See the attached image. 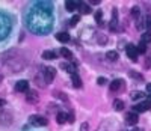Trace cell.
Returning a JSON list of instances; mask_svg holds the SVG:
<instances>
[{
  "mask_svg": "<svg viewBox=\"0 0 151 131\" xmlns=\"http://www.w3.org/2000/svg\"><path fill=\"white\" fill-rule=\"evenodd\" d=\"M29 27L35 30V33H47V30L52 27V18L48 12L38 8V12H32L29 15Z\"/></svg>",
  "mask_w": 151,
  "mask_h": 131,
  "instance_id": "cell-1",
  "label": "cell"
},
{
  "mask_svg": "<svg viewBox=\"0 0 151 131\" xmlns=\"http://www.w3.org/2000/svg\"><path fill=\"white\" fill-rule=\"evenodd\" d=\"M9 29H11V24H9L8 17H5L3 14H0V39L8 35Z\"/></svg>",
  "mask_w": 151,
  "mask_h": 131,
  "instance_id": "cell-2",
  "label": "cell"
},
{
  "mask_svg": "<svg viewBox=\"0 0 151 131\" xmlns=\"http://www.w3.org/2000/svg\"><path fill=\"white\" fill-rule=\"evenodd\" d=\"M42 74H44V78H45V82H47V84L48 83H52L53 80H55V77H56V69L55 68H52V67H42Z\"/></svg>",
  "mask_w": 151,
  "mask_h": 131,
  "instance_id": "cell-3",
  "label": "cell"
},
{
  "mask_svg": "<svg viewBox=\"0 0 151 131\" xmlns=\"http://www.w3.org/2000/svg\"><path fill=\"white\" fill-rule=\"evenodd\" d=\"M151 107V102L147 100V101H141V102H137L133 106V112L134 113H142V112H147L148 109Z\"/></svg>",
  "mask_w": 151,
  "mask_h": 131,
  "instance_id": "cell-4",
  "label": "cell"
},
{
  "mask_svg": "<svg viewBox=\"0 0 151 131\" xmlns=\"http://www.w3.org/2000/svg\"><path fill=\"white\" fill-rule=\"evenodd\" d=\"M125 51H127V56L132 62H136L137 60V48L133 45V44H127V47H125Z\"/></svg>",
  "mask_w": 151,
  "mask_h": 131,
  "instance_id": "cell-5",
  "label": "cell"
},
{
  "mask_svg": "<svg viewBox=\"0 0 151 131\" xmlns=\"http://www.w3.org/2000/svg\"><path fill=\"white\" fill-rule=\"evenodd\" d=\"M137 121H139V116H137V113L130 112V113L125 115V124H129V125H136Z\"/></svg>",
  "mask_w": 151,
  "mask_h": 131,
  "instance_id": "cell-6",
  "label": "cell"
},
{
  "mask_svg": "<svg viewBox=\"0 0 151 131\" xmlns=\"http://www.w3.org/2000/svg\"><path fill=\"white\" fill-rule=\"evenodd\" d=\"M30 122L33 125H40V127H45L48 124V121L44 116H30Z\"/></svg>",
  "mask_w": 151,
  "mask_h": 131,
  "instance_id": "cell-7",
  "label": "cell"
},
{
  "mask_svg": "<svg viewBox=\"0 0 151 131\" xmlns=\"http://www.w3.org/2000/svg\"><path fill=\"white\" fill-rule=\"evenodd\" d=\"M109 27H110L112 32L116 30V27H118V9H115V8H113V11H112V20H110Z\"/></svg>",
  "mask_w": 151,
  "mask_h": 131,
  "instance_id": "cell-8",
  "label": "cell"
},
{
  "mask_svg": "<svg viewBox=\"0 0 151 131\" xmlns=\"http://www.w3.org/2000/svg\"><path fill=\"white\" fill-rule=\"evenodd\" d=\"M38 100H40V95H38L36 90H29V92L26 94V101L29 104H36Z\"/></svg>",
  "mask_w": 151,
  "mask_h": 131,
  "instance_id": "cell-9",
  "label": "cell"
},
{
  "mask_svg": "<svg viewBox=\"0 0 151 131\" xmlns=\"http://www.w3.org/2000/svg\"><path fill=\"white\" fill-rule=\"evenodd\" d=\"M15 90H17V92H29V82H27V80H20V82H17Z\"/></svg>",
  "mask_w": 151,
  "mask_h": 131,
  "instance_id": "cell-10",
  "label": "cell"
},
{
  "mask_svg": "<svg viewBox=\"0 0 151 131\" xmlns=\"http://www.w3.org/2000/svg\"><path fill=\"white\" fill-rule=\"evenodd\" d=\"M11 122H12V116H11V112L0 113V124H2V125H9Z\"/></svg>",
  "mask_w": 151,
  "mask_h": 131,
  "instance_id": "cell-11",
  "label": "cell"
},
{
  "mask_svg": "<svg viewBox=\"0 0 151 131\" xmlns=\"http://www.w3.org/2000/svg\"><path fill=\"white\" fill-rule=\"evenodd\" d=\"M122 86H124L122 80H119V78H116V80H113V82L110 83V90H112V92H116V90H119V89H121Z\"/></svg>",
  "mask_w": 151,
  "mask_h": 131,
  "instance_id": "cell-12",
  "label": "cell"
},
{
  "mask_svg": "<svg viewBox=\"0 0 151 131\" xmlns=\"http://www.w3.org/2000/svg\"><path fill=\"white\" fill-rule=\"evenodd\" d=\"M56 122H58V124H65V122H68V115L64 113V112H58V113H56Z\"/></svg>",
  "mask_w": 151,
  "mask_h": 131,
  "instance_id": "cell-13",
  "label": "cell"
},
{
  "mask_svg": "<svg viewBox=\"0 0 151 131\" xmlns=\"http://www.w3.org/2000/svg\"><path fill=\"white\" fill-rule=\"evenodd\" d=\"M80 3H82V2H70V0H68V2L65 3V8H67L68 12H74L76 9L80 6Z\"/></svg>",
  "mask_w": 151,
  "mask_h": 131,
  "instance_id": "cell-14",
  "label": "cell"
},
{
  "mask_svg": "<svg viewBox=\"0 0 151 131\" xmlns=\"http://www.w3.org/2000/svg\"><path fill=\"white\" fill-rule=\"evenodd\" d=\"M56 39L59 42H68L70 41V35L67 33V32H59L58 35H56Z\"/></svg>",
  "mask_w": 151,
  "mask_h": 131,
  "instance_id": "cell-15",
  "label": "cell"
},
{
  "mask_svg": "<svg viewBox=\"0 0 151 131\" xmlns=\"http://www.w3.org/2000/svg\"><path fill=\"white\" fill-rule=\"evenodd\" d=\"M56 57H58L56 53H55V51H52V50H45L44 53H42V59H45V60H53Z\"/></svg>",
  "mask_w": 151,
  "mask_h": 131,
  "instance_id": "cell-16",
  "label": "cell"
},
{
  "mask_svg": "<svg viewBox=\"0 0 151 131\" xmlns=\"http://www.w3.org/2000/svg\"><path fill=\"white\" fill-rule=\"evenodd\" d=\"M106 59L110 60V62H116L118 60V53H116V51H113V50H110V51L106 53Z\"/></svg>",
  "mask_w": 151,
  "mask_h": 131,
  "instance_id": "cell-17",
  "label": "cell"
},
{
  "mask_svg": "<svg viewBox=\"0 0 151 131\" xmlns=\"http://www.w3.org/2000/svg\"><path fill=\"white\" fill-rule=\"evenodd\" d=\"M71 80H73V86L74 87H82V78L77 74H73L71 75Z\"/></svg>",
  "mask_w": 151,
  "mask_h": 131,
  "instance_id": "cell-18",
  "label": "cell"
},
{
  "mask_svg": "<svg viewBox=\"0 0 151 131\" xmlns=\"http://www.w3.org/2000/svg\"><path fill=\"white\" fill-rule=\"evenodd\" d=\"M59 53L62 54V57H65V59H68V60H71V59H73V53H71V51H70L68 48H65V47H62Z\"/></svg>",
  "mask_w": 151,
  "mask_h": 131,
  "instance_id": "cell-19",
  "label": "cell"
},
{
  "mask_svg": "<svg viewBox=\"0 0 151 131\" xmlns=\"http://www.w3.org/2000/svg\"><path fill=\"white\" fill-rule=\"evenodd\" d=\"M124 107H125L124 101H121V100H115V101H113V109H115L116 112H121V110H124Z\"/></svg>",
  "mask_w": 151,
  "mask_h": 131,
  "instance_id": "cell-20",
  "label": "cell"
},
{
  "mask_svg": "<svg viewBox=\"0 0 151 131\" xmlns=\"http://www.w3.org/2000/svg\"><path fill=\"white\" fill-rule=\"evenodd\" d=\"M80 12L82 14H85V15H88V14H91L92 12V9H91V6L89 5H86V3H80Z\"/></svg>",
  "mask_w": 151,
  "mask_h": 131,
  "instance_id": "cell-21",
  "label": "cell"
},
{
  "mask_svg": "<svg viewBox=\"0 0 151 131\" xmlns=\"http://www.w3.org/2000/svg\"><path fill=\"white\" fill-rule=\"evenodd\" d=\"M141 42H144V44H150V42H151V32H144V33H142Z\"/></svg>",
  "mask_w": 151,
  "mask_h": 131,
  "instance_id": "cell-22",
  "label": "cell"
},
{
  "mask_svg": "<svg viewBox=\"0 0 151 131\" xmlns=\"http://www.w3.org/2000/svg\"><path fill=\"white\" fill-rule=\"evenodd\" d=\"M62 68H64L65 71H68V72H71V75H73V74H76V68H74V65H70V63H62Z\"/></svg>",
  "mask_w": 151,
  "mask_h": 131,
  "instance_id": "cell-23",
  "label": "cell"
},
{
  "mask_svg": "<svg viewBox=\"0 0 151 131\" xmlns=\"http://www.w3.org/2000/svg\"><path fill=\"white\" fill-rule=\"evenodd\" d=\"M132 17L136 18V20H139V18H141V9L137 8V6L132 8Z\"/></svg>",
  "mask_w": 151,
  "mask_h": 131,
  "instance_id": "cell-24",
  "label": "cell"
},
{
  "mask_svg": "<svg viewBox=\"0 0 151 131\" xmlns=\"http://www.w3.org/2000/svg\"><path fill=\"white\" fill-rule=\"evenodd\" d=\"M136 48H137V53H141V54L147 53V44H144V42H139Z\"/></svg>",
  "mask_w": 151,
  "mask_h": 131,
  "instance_id": "cell-25",
  "label": "cell"
},
{
  "mask_svg": "<svg viewBox=\"0 0 151 131\" xmlns=\"http://www.w3.org/2000/svg\"><path fill=\"white\" fill-rule=\"evenodd\" d=\"M95 21H97V24H103V12L101 11L95 12Z\"/></svg>",
  "mask_w": 151,
  "mask_h": 131,
  "instance_id": "cell-26",
  "label": "cell"
},
{
  "mask_svg": "<svg viewBox=\"0 0 151 131\" xmlns=\"http://www.w3.org/2000/svg\"><path fill=\"white\" fill-rule=\"evenodd\" d=\"M130 77L136 78L137 82H142V80H144V77H142V74H139V72H136V71H130Z\"/></svg>",
  "mask_w": 151,
  "mask_h": 131,
  "instance_id": "cell-27",
  "label": "cell"
},
{
  "mask_svg": "<svg viewBox=\"0 0 151 131\" xmlns=\"http://www.w3.org/2000/svg\"><path fill=\"white\" fill-rule=\"evenodd\" d=\"M79 21H80V17L79 15H74V17H71V20H70V26H77L79 24Z\"/></svg>",
  "mask_w": 151,
  "mask_h": 131,
  "instance_id": "cell-28",
  "label": "cell"
},
{
  "mask_svg": "<svg viewBox=\"0 0 151 131\" xmlns=\"http://www.w3.org/2000/svg\"><path fill=\"white\" fill-rule=\"evenodd\" d=\"M145 29L148 32H151V15H147L145 17Z\"/></svg>",
  "mask_w": 151,
  "mask_h": 131,
  "instance_id": "cell-29",
  "label": "cell"
},
{
  "mask_svg": "<svg viewBox=\"0 0 151 131\" xmlns=\"http://www.w3.org/2000/svg\"><path fill=\"white\" fill-rule=\"evenodd\" d=\"M106 42H107V38L104 35H98V44L100 45H106Z\"/></svg>",
  "mask_w": 151,
  "mask_h": 131,
  "instance_id": "cell-30",
  "label": "cell"
},
{
  "mask_svg": "<svg viewBox=\"0 0 151 131\" xmlns=\"http://www.w3.org/2000/svg\"><path fill=\"white\" fill-rule=\"evenodd\" d=\"M139 98H144V92H134V94H132V100H139Z\"/></svg>",
  "mask_w": 151,
  "mask_h": 131,
  "instance_id": "cell-31",
  "label": "cell"
},
{
  "mask_svg": "<svg viewBox=\"0 0 151 131\" xmlns=\"http://www.w3.org/2000/svg\"><path fill=\"white\" fill-rule=\"evenodd\" d=\"M80 131H89V124H88V122H83V124L80 125Z\"/></svg>",
  "mask_w": 151,
  "mask_h": 131,
  "instance_id": "cell-32",
  "label": "cell"
},
{
  "mask_svg": "<svg viewBox=\"0 0 151 131\" xmlns=\"http://www.w3.org/2000/svg\"><path fill=\"white\" fill-rule=\"evenodd\" d=\"M74 121H76V116H74V113H73V112H71V113H68V122H70V124H73Z\"/></svg>",
  "mask_w": 151,
  "mask_h": 131,
  "instance_id": "cell-33",
  "label": "cell"
},
{
  "mask_svg": "<svg viewBox=\"0 0 151 131\" xmlns=\"http://www.w3.org/2000/svg\"><path fill=\"white\" fill-rule=\"evenodd\" d=\"M97 83H98L100 86H103V84H106V78H104V77H98V80H97Z\"/></svg>",
  "mask_w": 151,
  "mask_h": 131,
  "instance_id": "cell-34",
  "label": "cell"
},
{
  "mask_svg": "<svg viewBox=\"0 0 151 131\" xmlns=\"http://www.w3.org/2000/svg\"><path fill=\"white\" fill-rule=\"evenodd\" d=\"M150 67H151V59L148 57V59L145 60V68H147V69H150Z\"/></svg>",
  "mask_w": 151,
  "mask_h": 131,
  "instance_id": "cell-35",
  "label": "cell"
},
{
  "mask_svg": "<svg viewBox=\"0 0 151 131\" xmlns=\"http://www.w3.org/2000/svg\"><path fill=\"white\" fill-rule=\"evenodd\" d=\"M5 104H6V101H5V100H0V110H2V109L5 107Z\"/></svg>",
  "mask_w": 151,
  "mask_h": 131,
  "instance_id": "cell-36",
  "label": "cell"
},
{
  "mask_svg": "<svg viewBox=\"0 0 151 131\" xmlns=\"http://www.w3.org/2000/svg\"><path fill=\"white\" fill-rule=\"evenodd\" d=\"M147 92H150V94H151V83H148V84H147Z\"/></svg>",
  "mask_w": 151,
  "mask_h": 131,
  "instance_id": "cell-37",
  "label": "cell"
},
{
  "mask_svg": "<svg viewBox=\"0 0 151 131\" xmlns=\"http://www.w3.org/2000/svg\"><path fill=\"white\" fill-rule=\"evenodd\" d=\"M100 2H98V0H92V2H91V5H98Z\"/></svg>",
  "mask_w": 151,
  "mask_h": 131,
  "instance_id": "cell-38",
  "label": "cell"
},
{
  "mask_svg": "<svg viewBox=\"0 0 151 131\" xmlns=\"http://www.w3.org/2000/svg\"><path fill=\"white\" fill-rule=\"evenodd\" d=\"M148 101H150V102H151V95H150V98H148Z\"/></svg>",
  "mask_w": 151,
  "mask_h": 131,
  "instance_id": "cell-39",
  "label": "cell"
}]
</instances>
